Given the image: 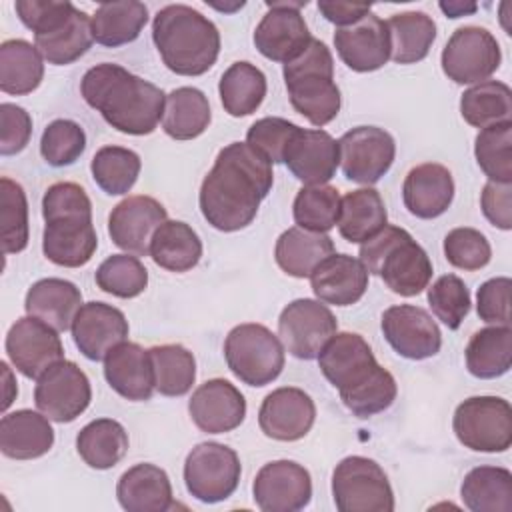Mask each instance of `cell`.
Here are the masks:
<instances>
[{"label":"cell","mask_w":512,"mask_h":512,"mask_svg":"<svg viewBox=\"0 0 512 512\" xmlns=\"http://www.w3.org/2000/svg\"><path fill=\"white\" fill-rule=\"evenodd\" d=\"M272 182V164L260 152L246 142L224 146L200 186L204 220L220 232L246 228L272 190Z\"/></svg>","instance_id":"6da1fadb"},{"label":"cell","mask_w":512,"mask_h":512,"mask_svg":"<svg viewBox=\"0 0 512 512\" xmlns=\"http://www.w3.org/2000/svg\"><path fill=\"white\" fill-rule=\"evenodd\" d=\"M318 366L356 418L380 414L396 400L394 376L376 362L370 344L356 332H336L320 350Z\"/></svg>","instance_id":"7a4b0ae2"},{"label":"cell","mask_w":512,"mask_h":512,"mask_svg":"<svg viewBox=\"0 0 512 512\" xmlns=\"http://www.w3.org/2000/svg\"><path fill=\"white\" fill-rule=\"evenodd\" d=\"M80 92L90 108L124 134H152L164 116L166 96L162 88L112 62L86 70Z\"/></svg>","instance_id":"3957f363"},{"label":"cell","mask_w":512,"mask_h":512,"mask_svg":"<svg viewBox=\"0 0 512 512\" xmlns=\"http://www.w3.org/2000/svg\"><path fill=\"white\" fill-rule=\"evenodd\" d=\"M44 256L64 268H80L96 252L98 236L92 224V202L74 182L52 184L42 198Z\"/></svg>","instance_id":"277c9868"},{"label":"cell","mask_w":512,"mask_h":512,"mask_svg":"<svg viewBox=\"0 0 512 512\" xmlns=\"http://www.w3.org/2000/svg\"><path fill=\"white\" fill-rule=\"evenodd\" d=\"M152 40L166 68L180 76L208 72L220 54L216 24L186 4H168L156 12Z\"/></svg>","instance_id":"5b68a950"},{"label":"cell","mask_w":512,"mask_h":512,"mask_svg":"<svg viewBox=\"0 0 512 512\" xmlns=\"http://www.w3.org/2000/svg\"><path fill=\"white\" fill-rule=\"evenodd\" d=\"M360 262L400 296H416L428 288L432 262L426 250L400 226L386 224L378 234L360 244Z\"/></svg>","instance_id":"8992f818"},{"label":"cell","mask_w":512,"mask_h":512,"mask_svg":"<svg viewBox=\"0 0 512 512\" xmlns=\"http://www.w3.org/2000/svg\"><path fill=\"white\" fill-rule=\"evenodd\" d=\"M284 82L290 104L310 124L322 128L338 116L342 96L334 82V58L322 40L312 38L298 58L284 64Z\"/></svg>","instance_id":"52a82bcc"},{"label":"cell","mask_w":512,"mask_h":512,"mask_svg":"<svg viewBox=\"0 0 512 512\" xmlns=\"http://www.w3.org/2000/svg\"><path fill=\"white\" fill-rule=\"evenodd\" d=\"M230 372L248 386L274 382L284 368V344L262 324L246 322L234 326L224 342Z\"/></svg>","instance_id":"ba28073f"},{"label":"cell","mask_w":512,"mask_h":512,"mask_svg":"<svg viewBox=\"0 0 512 512\" xmlns=\"http://www.w3.org/2000/svg\"><path fill=\"white\" fill-rule=\"evenodd\" d=\"M452 430L464 448L506 452L512 446V408L500 396H472L454 410Z\"/></svg>","instance_id":"9c48e42d"},{"label":"cell","mask_w":512,"mask_h":512,"mask_svg":"<svg viewBox=\"0 0 512 512\" xmlns=\"http://www.w3.org/2000/svg\"><path fill=\"white\" fill-rule=\"evenodd\" d=\"M332 498L340 512H392L394 492L380 464L346 456L332 472Z\"/></svg>","instance_id":"30bf717a"},{"label":"cell","mask_w":512,"mask_h":512,"mask_svg":"<svg viewBox=\"0 0 512 512\" xmlns=\"http://www.w3.org/2000/svg\"><path fill=\"white\" fill-rule=\"evenodd\" d=\"M242 474L238 454L220 442L194 446L184 462L186 490L204 504H216L234 494Z\"/></svg>","instance_id":"8fae6325"},{"label":"cell","mask_w":512,"mask_h":512,"mask_svg":"<svg viewBox=\"0 0 512 512\" xmlns=\"http://www.w3.org/2000/svg\"><path fill=\"white\" fill-rule=\"evenodd\" d=\"M502 52L494 34L480 26H462L448 38L440 64L456 84H480L500 68Z\"/></svg>","instance_id":"7c38bea8"},{"label":"cell","mask_w":512,"mask_h":512,"mask_svg":"<svg viewBox=\"0 0 512 512\" xmlns=\"http://www.w3.org/2000/svg\"><path fill=\"white\" fill-rule=\"evenodd\" d=\"M338 332V320L332 310L312 298H298L290 302L278 318V336L298 360L318 358L320 350Z\"/></svg>","instance_id":"4fadbf2b"},{"label":"cell","mask_w":512,"mask_h":512,"mask_svg":"<svg viewBox=\"0 0 512 512\" xmlns=\"http://www.w3.org/2000/svg\"><path fill=\"white\" fill-rule=\"evenodd\" d=\"M92 388L78 364L60 360L52 364L36 382L34 404L54 422L76 420L90 404Z\"/></svg>","instance_id":"5bb4252c"},{"label":"cell","mask_w":512,"mask_h":512,"mask_svg":"<svg viewBox=\"0 0 512 512\" xmlns=\"http://www.w3.org/2000/svg\"><path fill=\"white\" fill-rule=\"evenodd\" d=\"M340 166L356 184H376L392 166L396 142L390 132L378 126H356L338 140Z\"/></svg>","instance_id":"9a60e30c"},{"label":"cell","mask_w":512,"mask_h":512,"mask_svg":"<svg viewBox=\"0 0 512 512\" xmlns=\"http://www.w3.org/2000/svg\"><path fill=\"white\" fill-rule=\"evenodd\" d=\"M308 2H266L268 12L254 30L256 50L272 60L288 64L310 44L312 36L300 8Z\"/></svg>","instance_id":"2e32d148"},{"label":"cell","mask_w":512,"mask_h":512,"mask_svg":"<svg viewBox=\"0 0 512 512\" xmlns=\"http://www.w3.org/2000/svg\"><path fill=\"white\" fill-rule=\"evenodd\" d=\"M6 354L12 366L30 380H38L52 364L64 360L58 330L28 314L10 326Z\"/></svg>","instance_id":"e0dca14e"},{"label":"cell","mask_w":512,"mask_h":512,"mask_svg":"<svg viewBox=\"0 0 512 512\" xmlns=\"http://www.w3.org/2000/svg\"><path fill=\"white\" fill-rule=\"evenodd\" d=\"M252 496L262 512H296L310 504V472L294 460L264 464L252 484Z\"/></svg>","instance_id":"ac0fdd59"},{"label":"cell","mask_w":512,"mask_h":512,"mask_svg":"<svg viewBox=\"0 0 512 512\" xmlns=\"http://www.w3.org/2000/svg\"><path fill=\"white\" fill-rule=\"evenodd\" d=\"M380 326L392 350L408 360H426L440 352V328L420 306H390L384 310Z\"/></svg>","instance_id":"d6986e66"},{"label":"cell","mask_w":512,"mask_h":512,"mask_svg":"<svg viewBox=\"0 0 512 512\" xmlns=\"http://www.w3.org/2000/svg\"><path fill=\"white\" fill-rule=\"evenodd\" d=\"M168 220L166 208L152 196L136 194L118 202L108 216L112 242L134 256H148L154 232Z\"/></svg>","instance_id":"ffe728a7"},{"label":"cell","mask_w":512,"mask_h":512,"mask_svg":"<svg viewBox=\"0 0 512 512\" xmlns=\"http://www.w3.org/2000/svg\"><path fill=\"white\" fill-rule=\"evenodd\" d=\"M314 420V400L296 386L272 390L258 410V424L264 436L280 442H296L304 438L314 426Z\"/></svg>","instance_id":"44dd1931"},{"label":"cell","mask_w":512,"mask_h":512,"mask_svg":"<svg viewBox=\"0 0 512 512\" xmlns=\"http://www.w3.org/2000/svg\"><path fill=\"white\" fill-rule=\"evenodd\" d=\"M192 422L206 434L232 432L244 422L246 400L242 392L224 378H212L200 384L190 400Z\"/></svg>","instance_id":"7402d4cb"},{"label":"cell","mask_w":512,"mask_h":512,"mask_svg":"<svg viewBox=\"0 0 512 512\" xmlns=\"http://www.w3.org/2000/svg\"><path fill=\"white\" fill-rule=\"evenodd\" d=\"M76 348L88 360H104L112 348L126 342L128 320L122 310L106 302H86L72 322Z\"/></svg>","instance_id":"603a6c76"},{"label":"cell","mask_w":512,"mask_h":512,"mask_svg":"<svg viewBox=\"0 0 512 512\" xmlns=\"http://www.w3.org/2000/svg\"><path fill=\"white\" fill-rule=\"evenodd\" d=\"M340 60L354 72H374L390 60V32L382 18L368 12L352 26L334 32Z\"/></svg>","instance_id":"cb8c5ba5"},{"label":"cell","mask_w":512,"mask_h":512,"mask_svg":"<svg viewBox=\"0 0 512 512\" xmlns=\"http://www.w3.org/2000/svg\"><path fill=\"white\" fill-rule=\"evenodd\" d=\"M282 162L302 184H326L336 174L340 164L338 142L324 130L298 128L284 152Z\"/></svg>","instance_id":"d4e9b609"},{"label":"cell","mask_w":512,"mask_h":512,"mask_svg":"<svg viewBox=\"0 0 512 512\" xmlns=\"http://www.w3.org/2000/svg\"><path fill=\"white\" fill-rule=\"evenodd\" d=\"M454 198L452 172L438 162L414 166L402 184V200L408 212L422 220L442 216Z\"/></svg>","instance_id":"484cf974"},{"label":"cell","mask_w":512,"mask_h":512,"mask_svg":"<svg viewBox=\"0 0 512 512\" xmlns=\"http://www.w3.org/2000/svg\"><path fill=\"white\" fill-rule=\"evenodd\" d=\"M310 286L316 298L332 306L356 304L368 288V270L350 254H332L310 274Z\"/></svg>","instance_id":"4316f807"},{"label":"cell","mask_w":512,"mask_h":512,"mask_svg":"<svg viewBox=\"0 0 512 512\" xmlns=\"http://www.w3.org/2000/svg\"><path fill=\"white\" fill-rule=\"evenodd\" d=\"M104 378L114 392L132 402L150 400L156 390L150 352L136 342H122L108 352Z\"/></svg>","instance_id":"83f0119b"},{"label":"cell","mask_w":512,"mask_h":512,"mask_svg":"<svg viewBox=\"0 0 512 512\" xmlns=\"http://www.w3.org/2000/svg\"><path fill=\"white\" fill-rule=\"evenodd\" d=\"M116 498L126 512H166L174 506L168 474L150 462L136 464L120 476Z\"/></svg>","instance_id":"f1b7e54d"},{"label":"cell","mask_w":512,"mask_h":512,"mask_svg":"<svg viewBox=\"0 0 512 512\" xmlns=\"http://www.w3.org/2000/svg\"><path fill=\"white\" fill-rule=\"evenodd\" d=\"M50 418L28 408L8 412L0 420V450L12 460H34L54 444Z\"/></svg>","instance_id":"f546056e"},{"label":"cell","mask_w":512,"mask_h":512,"mask_svg":"<svg viewBox=\"0 0 512 512\" xmlns=\"http://www.w3.org/2000/svg\"><path fill=\"white\" fill-rule=\"evenodd\" d=\"M82 306L80 288L64 278H42L34 282L24 298V310L58 332L72 328Z\"/></svg>","instance_id":"4dcf8cb0"},{"label":"cell","mask_w":512,"mask_h":512,"mask_svg":"<svg viewBox=\"0 0 512 512\" xmlns=\"http://www.w3.org/2000/svg\"><path fill=\"white\" fill-rule=\"evenodd\" d=\"M334 254V242L326 232L300 226L284 230L274 246L276 264L294 278H310L314 268Z\"/></svg>","instance_id":"1f68e13d"},{"label":"cell","mask_w":512,"mask_h":512,"mask_svg":"<svg viewBox=\"0 0 512 512\" xmlns=\"http://www.w3.org/2000/svg\"><path fill=\"white\" fill-rule=\"evenodd\" d=\"M148 256L164 270L188 272L202 258V240L186 222L166 220L154 232Z\"/></svg>","instance_id":"d6a6232c"},{"label":"cell","mask_w":512,"mask_h":512,"mask_svg":"<svg viewBox=\"0 0 512 512\" xmlns=\"http://www.w3.org/2000/svg\"><path fill=\"white\" fill-rule=\"evenodd\" d=\"M388 214L378 190L366 186L348 192L340 202L338 230L350 244H362L386 226Z\"/></svg>","instance_id":"836d02e7"},{"label":"cell","mask_w":512,"mask_h":512,"mask_svg":"<svg viewBox=\"0 0 512 512\" xmlns=\"http://www.w3.org/2000/svg\"><path fill=\"white\" fill-rule=\"evenodd\" d=\"M148 22V8L136 0L104 2L90 18L92 38L108 48L134 42Z\"/></svg>","instance_id":"e575fe53"},{"label":"cell","mask_w":512,"mask_h":512,"mask_svg":"<svg viewBox=\"0 0 512 512\" xmlns=\"http://www.w3.org/2000/svg\"><path fill=\"white\" fill-rule=\"evenodd\" d=\"M44 78L40 50L22 38L0 44V90L14 96L34 92Z\"/></svg>","instance_id":"d590c367"},{"label":"cell","mask_w":512,"mask_h":512,"mask_svg":"<svg viewBox=\"0 0 512 512\" xmlns=\"http://www.w3.org/2000/svg\"><path fill=\"white\" fill-rule=\"evenodd\" d=\"M460 498L472 512H512V472L502 466H476L464 476Z\"/></svg>","instance_id":"8d00e7d4"},{"label":"cell","mask_w":512,"mask_h":512,"mask_svg":"<svg viewBox=\"0 0 512 512\" xmlns=\"http://www.w3.org/2000/svg\"><path fill=\"white\" fill-rule=\"evenodd\" d=\"M512 366V328L486 326L472 334L466 346V368L480 380L506 374Z\"/></svg>","instance_id":"74e56055"},{"label":"cell","mask_w":512,"mask_h":512,"mask_svg":"<svg viewBox=\"0 0 512 512\" xmlns=\"http://www.w3.org/2000/svg\"><path fill=\"white\" fill-rule=\"evenodd\" d=\"M210 104L202 90L180 86L166 96L162 130L174 140L198 138L210 124Z\"/></svg>","instance_id":"f35d334b"},{"label":"cell","mask_w":512,"mask_h":512,"mask_svg":"<svg viewBox=\"0 0 512 512\" xmlns=\"http://www.w3.org/2000/svg\"><path fill=\"white\" fill-rule=\"evenodd\" d=\"M390 32V58L396 64L424 60L436 40V24L426 12H400L386 22Z\"/></svg>","instance_id":"ab89813d"},{"label":"cell","mask_w":512,"mask_h":512,"mask_svg":"<svg viewBox=\"0 0 512 512\" xmlns=\"http://www.w3.org/2000/svg\"><path fill=\"white\" fill-rule=\"evenodd\" d=\"M76 450L90 468L108 470L126 456L128 432L112 418L92 420L78 432Z\"/></svg>","instance_id":"60d3db41"},{"label":"cell","mask_w":512,"mask_h":512,"mask_svg":"<svg viewBox=\"0 0 512 512\" xmlns=\"http://www.w3.org/2000/svg\"><path fill=\"white\" fill-rule=\"evenodd\" d=\"M220 102L224 110L234 116L254 114L266 96V76L254 64L240 60L226 68L218 84Z\"/></svg>","instance_id":"b9f144b4"},{"label":"cell","mask_w":512,"mask_h":512,"mask_svg":"<svg viewBox=\"0 0 512 512\" xmlns=\"http://www.w3.org/2000/svg\"><path fill=\"white\" fill-rule=\"evenodd\" d=\"M92 26L86 12L74 8L72 16L48 34L34 36V46L42 58L54 66H68L88 52L92 46Z\"/></svg>","instance_id":"7bdbcfd3"},{"label":"cell","mask_w":512,"mask_h":512,"mask_svg":"<svg viewBox=\"0 0 512 512\" xmlns=\"http://www.w3.org/2000/svg\"><path fill=\"white\" fill-rule=\"evenodd\" d=\"M460 114L474 128L508 122L512 116V92L508 84L484 80L464 90L460 98Z\"/></svg>","instance_id":"ee69618b"},{"label":"cell","mask_w":512,"mask_h":512,"mask_svg":"<svg viewBox=\"0 0 512 512\" xmlns=\"http://www.w3.org/2000/svg\"><path fill=\"white\" fill-rule=\"evenodd\" d=\"M154 388L162 396H184L196 380L194 354L182 344H162L150 350Z\"/></svg>","instance_id":"f6af8a7d"},{"label":"cell","mask_w":512,"mask_h":512,"mask_svg":"<svg viewBox=\"0 0 512 512\" xmlns=\"http://www.w3.org/2000/svg\"><path fill=\"white\" fill-rule=\"evenodd\" d=\"M140 168V156L122 146H102L90 162L94 182L110 196L130 192L140 176Z\"/></svg>","instance_id":"bcb514c9"},{"label":"cell","mask_w":512,"mask_h":512,"mask_svg":"<svg viewBox=\"0 0 512 512\" xmlns=\"http://www.w3.org/2000/svg\"><path fill=\"white\" fill-rule=\"evenodd\" d=\"M474 156L488 180L512 184V120L482 128L474 140Z\"/></svg>","instance_id":"7dc6e473"},{"label":"cell","mask_w":512,"mask_h":512,"mask_svg":"<svg viewBox=\"0 0 512 512\" xmlns=\"http://www.w3.org/2000/svg\"><path fill=\"white\" fill-rule=\"evenodd\" d=\"M340 202L342 198L334 186H304L298 190L292 204L294 222L304 230L328 232L338 224Z\"/></svg>","instance_id":"c3c4849f"},{"label":"cell","mask_w":512,"mask_h":512,"mask_svg":"<svg viewBox=\"0 0 512 512\" xmlns=\"http://www.w3.org/2000/svg\"><path fill=\"white\" fill-rule=\"evenodd\" d=\"M0 224L4 254H18L28 246V200L24 188L10 180H0Z\"/></svg>","instance_id":"681fc988"},{"label":"cell","mask_w":512,"mask_h":512,"mask_svg":"<svg viewBox=\"0 0 512 512\" xmlns=\"http://www.w3.org/2000/svg\"><path fill=\"white\" fill-rule=\"evenodd\" d=\"M98 288L116 298H136L148 286V270L138 256L112 254L96 270Z\"/></svg>","instance_id":"f907efd6"},{"label":"cell","mask_w":512,"mask_h":512,"mask_svg":"<svg viewBox=\"0 0 512 512\" xmlns=\"http://www.w3.org/2000/svg\"><path fill=\"white\" fill-rule=\"evenodd\" d=\"M84 148H86L84 128L78 122L66 120V118L52 120L44 128L40 138V154L54 168L74 164L82 156Z\"/></svg>","instance_id":"816d5d0a"},{"label":"cell","mask_w":512,"mask_h":512,"mask_svg":"<svg viewBox=\"0 0 512 512\" xmlns=\"http://www.w3.org/2000/svg\"><path fill=\"white\" fill-rule=\"evenodd\" d=\"M428 304L442 324L458 330L470 312V290L456 274H444L428 288Z\"/></svg>","instance_id":"f5cc1de1"},{"label":"cell","mask_w":512,"mask_h":512,"mask_svg":"<svg viewBox=\"0 0 512 512\" xmlns=\"http://www.w3.org/2000/svg\"><path fill=\"white\" fill-rule=\"evenodd\" d=\"M446 260L460 270H480L492 258V248L488 238L476 228H454L444 238Z\"/></svg>","instance_id":"db71d44e"},{"label":"cell","mask_w":512,"mask_h":512,"mask_svg":"<svg viewBox=\"0 0 512 512\" xmlns=\"http://www.w3.org/2000/svg\"><path fill=\"white\" fill-rule=\"evenodd\" d=\"M298 124L288 122L286 118L266 116L256 120L246 132V144L260 152L270 164H280L284 160V152L298 132Z\"/></svg>","instance_id":"11a10c76"},{"label":"cell","mask_w":512,"mask_h":512,"mask_svg":"<svg viewBox=\"0 0 512 512\" xmlns=\"http://www.w3.org/2000/svg\"><path fill=\"white\" fill-rule=\"evenodd\" d=\"M20 22L34 32V36L48 34L62 26L74 12V4L54 0H18L14 4Z\"/></svg>","instance_id":"9f6ffc18"},{"label":"cell","mask_w":512,"mask_h":512,"mask_svg":"<svg viewBox=\"0 0 512 512\" xmlns=\"http://www.w3.org/2000/svg\"><path fill=\"white\" fill-rule=\"evenodd\" d=\"M510 288L508 276L486 280L476 294V312L480 320L496 326H510Z\"/></svg>","instance_id":"6f0895ef"},{"label":"cell","mask_w":512,"mask_h":512,"mask_svg":"<svg viewBox=\"0 0 512 512\" xmlns=\"http://www.w3.org/2000/svg\"><path fill=\"white\" fill-rule=\"evenodd\" d=\"M0 154L12 156L26 148L32 136L30 114L16 104H0Z\"/></svg>","instance_id":"680465c9"},{"label":"cell","mask_w":512,"mask_h":512,"mask_svg":"<svg viewBox=\"0 0 512 512\" xmlns=\"http://www.w3.org/2000/svg\"><path fill=\"white\" fill-rule=\"evenodd\" d=\"M480 206L492 226L500 230L512 228V184L488 180L482 188Z\"/></svg>","instance_id":"91938a15"},{"label":"cell","mask_w":512,"mask_h":512,"mask_svg":"<svg viewBox=\"0 0 512 512\" xmlns=\"http://www.w3.org/2000/svg\"><path fill=\"white\" fill-rule=\"evenodd\" d=\"M318 10L320 14L336 24L338 28H346L356 24L358 20H362L368 12H370V4H352V2H326L320 0L318 2Z\"/></svg>","instance_id":"94428289"},{"label":"cell","mask_w":512,"mask_h":512,"mask_svg":"<svg viewBox=\"0 0 512 512\" xmlns=\"http://www.w3.org/2000/svg\"><path fill=\"white\" fill-rule=\"evenodd\" d=\"M478 6L476 4H464V2H440V10L448 18H460L464 14H472Z\"/></svg>","instance_id":"6125c7cd"}]
</instances>
